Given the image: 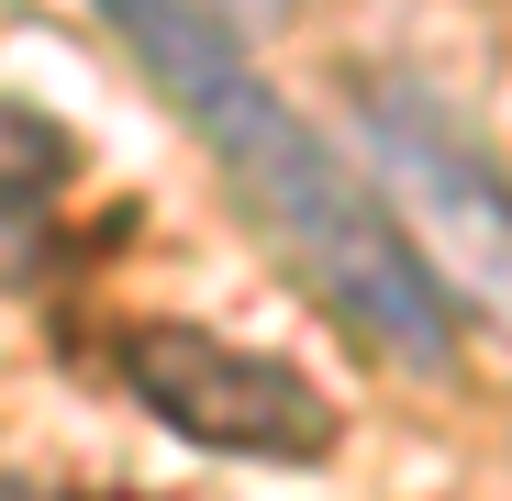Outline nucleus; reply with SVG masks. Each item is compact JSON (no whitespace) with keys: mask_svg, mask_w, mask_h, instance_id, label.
<instances>
[{"mask_svg":"<svg viewBox=\"0 0 512 501\" xmlns=\"http://www.w3.org/2000/svg\"><path fill=\"white\" fill-rule=\"evenodd\" d=\"M357 134H368V190L423 257V279L446 290V312L512 334V167L435 90H401V78L357 101Z\"/></svg>","mask_w":512,"mask_h":501,"instance_id":"2","label":"nucleus"},{"mask_svg":"<svg viewBox=\"0 0 512 501\" xmlns=\"http://www.w3.org/2000/svg\"><path fill=\"white\" fill-rule=\"evenodd\" d=\"M123 390L156 412L179 446L245 457V468H323L346 412H334L290 357L223 346L201 323H123Z\"/></svg>","mask_w":512,"mask_h":501,"instance_id":"3","label":"nucleus"},{"mask_svg":"<svg viewBox=\"0 0 512 501\" xmlns=\"http://www.w3.org/2000/svg\"><path fill=\"white\" fill-rule=\"evenodd\" d=\"M112 23V45L145 67V90L201 134V156L223 167L234 212L268 234V257L357 334V346L401 379H446L457 368V312L423 279V257L401 245V223L379 212L368 167L334 156V134L245 56V34L212 0H90Z\"/></svg>","mask_w":512,"mask_h":501,"instance_id":"1","label":"nucleus"},{"mask_svg":"<svg viewBox=\"0 0 512 501\" xmlns=\"http://www.w3.org/2000/svg\"><path fill=\"white\" fill-rule=\"evenodd\" d=\"M0 501H123V490H90V479H23V468H0Z\"/></svg>","mask_w":512,"mask_h":501,"instance_id":"4","label":"nucleus"}]
</instances>
